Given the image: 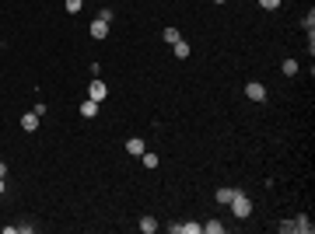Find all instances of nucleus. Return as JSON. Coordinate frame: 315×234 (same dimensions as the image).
<instances>
[{"mask_svg":"<svg viewBox=\"0 0 315 234\" xmlns=\"http://www.w3.org/2000/svg\"><path fill=\"white\" fill-rule=\"evenodd\" d=\"M140 231H144V234H154L158 231V220H154V217H140Z\"/></svg>","mask_w":315,"mask_h":234,"instance_id":"obj_13","label":"nucleus"},{"mask_svg":"<svg viewBox=\"0 0 315 234\" xmlns=\"http://www.w3.org/2000/svg\"><path fill=\"white\" fill-rule=\"evenodd\" d=\"M298 70H301L298 60H284V74H287V77H298Z\"/></svg>","mask_w":315,"mask_h":234,"instance_id":"obj_15","label":"nucleus"},{"mask_svg":"<svg viewBox=\"0 0 315 234\" xmlns=\"http://www.w3.org/2000/svg\"><path fill=\"white\" fill-rule=\"evenodd\" d=\"M228 206H231V213H235L238 220H245V217L252 213V196H245V192L238 189V192H235V199H231Z\"/></svg>","mask_w":315,"mask_h":234,"instance_id":"obj_1","label":"nucleus"},{"mask_svg":"<svg viewBox=\"0 0 315 234\" xmlns=\"http://www.w3.org/2000/svg\"><path fill=\"white\" fill-rule=\"evenodd\" d=\"M214 4H224V0H214Z\"/></svg>","mask_w":315,"mask_h":234,"instance_id":"obj_22","label":"nucleus"},{"mask_svg":"<svg viewBox=\"0 0 315 234\" xmlns=\"http://www.w3.org/2000/svg\"><path fill=\"white\" fill-rule=\"evenodd\" d=\"M81 115H84V119H95V115H98V101H95V98H84V101H81Z\"/></svg>","mask_w":315,"mask_h":234,"instance_id":"obj_7","label":"nucleus"},{"mask_svg":"<svg viewBox=\"0 0 315 234\" xmlns=\"http://www.w3.org/2000/svg\"><path fill=\"white\" fill-rule=\"evenodd\" d=\"M312 220H308V217H298V220H294V234H312Z\"/></svg>","mask_w":315,"mask_h":234,"instance_id":"obj_10","label":"nucleus"},{"mask_svg":"<svg viewBox=\"0 0 315 234\" xmlns=\"http://www.w3.org/2000/svg\"><path fill=\"white\" fill-rule=\"evenodd\" d=\"M140 157H144V168H158V154H147V151H144Z\"/></svg>","mask_w":315,"mask_h":234,"instance_id":"obj_16","label":"nucleus"},{"mask_svg":"<svg viewBox=\"0 0 315 234\" xmlns=\"http://www.w3.org/2000/svg\"><path fill=\"white\" fill-rule=\"evenodd\" d=\"M105 35H109V21L95 18V21H91V39H105Z\"/></svg>","mask_w":315,"mask_h":234,"instance_id":"obj_6","label":"nucleus"},{"mask_svg":"<svg viewBox=\"0 0 315 234\" xmlns=\"http://www.w3.org/2000/svg\"><path fill=\"white\" fill-rule=\"evenodd\" d=\"M259 7H263V11H277V7H280V0H259Z\"/></svg>","mask_w":315,"mask_h":234,"instance_id":"obj_17","label":"nucleus"},{"mask_svg":"<svg viewBox=\"0 0 315 234\" xmlns=\"http://www.w3.org/2000/svg\"><path fill=\"white\" fill-rule=\"evenodd\" d=\"M98 18H102V21H109V25H112V7H102V11H98Z\"/></svg>","mask_w":315,"mask_h":234,"instance_id":"obj_18","label":"nucleus"},{"mask_svg":"<svg viewBox=\"0 0 315 234\" xmlns=\"http://www.w3.org/2000/svg\"><path fill=\"white\" fill-rule=\"evenodd\" d=\"M0 196H4V178H0Z\"/></svg>","mask_w":315,"mask_h":234,"instance_id":"obj_21","label":"nucleus"},{"mask_svg":"<svg viewBox=\"0 0 315 234\" xmlns=\"http://www.w3.org/2000/svg\"><path fill=\"white\" fill-rule=\"evenodd\" d=\"M235 185H221V189H217V192H214V199H217V203H221V206H228V203H231V199H235Z\"/></svg>","mask_w":315,"mask_h":234,"instance_id":"obj_4","label":"nucleus"},{"mask_svg":"<svg viewBox=\"0 0 315 234\" xmlns=\"http://www.w3.org/2000/svg\"><path fill=\"white\" fill-rule=\"evenodd\" d=\"M0 178H7V164L4 161H0Z\"/></svg>","mask_w":315,"mask_h":234,"instance_id":"obj_20","label":"nucleus"},{"mask_svg":"<svg viewBox=\"0 0 315 234\" xmlns=\"http://www.w3.org/2000/svg\"><path fill=\"white\" fill-rule=\"evenodd\" d=\"M168 231L172 234H200L203 231V224H172Z\"/></svg>","mask_w":315,"mask_h":234,"instance_id":"obj_8","label":"nucleus"},{"mask_svg":"<svg viewBox=\"0 0 315 234\" xmlns=\"http://www.w3.org/2000/svg\"><path fill=\"white\" fill-rule=\"evenodd\" d=\"M81 4H84V0H67V11H70V14H77Z\"/></svg>","mask_w":315,"mask_h":234,"instance_id":"obj_19","label":"nucleus"},{"mask_svg":"<svg viewBox=\"0 0 315 234\" xmlns=\"http://www.w3.org/2000/svg\"><path fill=\"white\" fill-rule=\"evenodd\" d=\"M203 231H207V234H224V224H221V220H207Z\"/></svg>","mask_w":315,"mask_h":234,"instance_id":"obj_14","label":"nucleus"},{"mask_svg":"<svg viewBox=\"0 0 315 234\" xmlns=\"http://www.w3.org/2000/svg\"><path fill=\"white\" fill-rule=\"evenodd\" d=\"M161 39H165L168 46H175V42L182 39V32H179V28H165V32H161Z\"/></svg>","mask_w":315,"mask_h":234,"instance_id":"obj_11","label":"nucleus"},{"mask_svg":"<svg viewBox=\"0 0 315 234\" xmlns=\"http://www.w3.org/2000/svg\"><path fill=\"white\" fill-rule=\"evenodd\" d=\"M144 151H147V147H144V140H140V137H130V140H126V154L140 157Z\"/></svg>","mask_w":315,"mask_h":234,"instance_id":"obj_9","label":"nucleus"},{"mask_svg":"<svg viewBox=\"0 0 315 234\" xmlns=\"http://www.w3.org/2000/svg\"><path fill=\"white\" fill-rule=\"evenodd\" d=\"M105 94H109V87H105V84H102L98 77L88 84V98H95V101H105Z\"/></svg>","mask_w":315,"mask_h":234,"instance_id":"obj_3","label":"nucleus"},{"mask_svg":"<svg viewBox=\"0 0 315 234\" xmlns=\"http://www.w3.org/2000/svg\"><path fill=\"white\" fill-rule=\"evenodd\" d=\"M245 98H249V101H266V98H270V91H266V84L249 80V84H245Z\"/></svg>","mask_w":315,"mask_h":234,"instance_id":"obj_2","label":"nucleus"},{"mask_svg":"<svg viewBox=\"0 0 315 234\" xmlns=\"http://www.w3.org/2000/svg\"><path fill=\"white\" fill-rule=\"evenodd\" d=\"M172 49H175V60H186V56H189V42H186V39H179Z\"/></svg>","mask_w":315,"mask_h":234,"instance_id":"obj_12","label":"nucleus"},{"mask_svg":"<svg viewBox=\"0 0 315 234\" xmlns=\"http://www.w3.org/2000/svg\"><path fill=\"white\" fill-rule=\"evenodd\" d=\"M39 123H42V119H39L35 112H25V115H21V130H25V133H35Z\"/></svg>","mask_w":315,"mask_h":234,"instance_id":"obj_5","label":"nucleus"}]
</instances>
